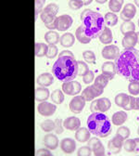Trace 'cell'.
<instances>
[{"mask_svg": "<svg viewBox=\"0 0 139 156\" xmlns=\"http://www.w3.org/2000/svg\"><path fill=\"white\" fill-rule=\"evenodd\" d=\"M117 73L127 80L139 81V51L135 48L125 49L116 62Z\"/></svg>", "mask_w": 139, "mask_h": 156, "instance_id": "6da1fadb", "label": "cell"}, {"mask_svg": "<svg viewBox=\"0 0 139 156\" xmlns=\"http://www.w3.org/2000/svg\"><path fill=\"white\" fill-rule=\"evenodd\" d=\"M52 73L59 81H72L78 74V62L71 57L58 58L52 67Z\"/></svg>", "mask_w": 139, "mask_h": 156, "instance_id": "7a4b0ae2", "label": "cell"}, {"mask_svg": "<svg viewBox=\"0 0 139 156\" xmlns=\"http://www.w3.org/2000/svg\"><path fill=\"white\" fill-rule=\"evenodd\" d=\"M81 20L83 23L82 26L87 36L91 39L98 37L106 27L104 17L100 13L91 9H85L81 14Z\"/></svg>", "mask_w": 139, "mask_h": 156, "instance_id": "3957f363", "label": "cell"}, {"mask_svg": "<svg viewBox=\"0 0 139 156\" xmlns=\"http://www.w3.org/2000/svg\"><path fill=\"white\" fill-rule=\"evenodd\" d=\"M87 127L91 134L98 138H106L111 133V123L103 112H92L87 119Z\"/></svg>", "mask_w": 139, "mask_h": 156, "instance_id": "277c9868", "label": "cell"}, {"mask_svg": "<svg viewBox=\"0 0 139 156\" xmlns=\"http://www.w3.org/2000/svg\"><path fill=\"white\" fill-rule=\"evenodd\" d=\"M57 12H58V7L54 3L47 5L43 9V11L40 14V17H41L42 22L45 23V25L49 24L55 21V20L57 19Z\"/></svg>", "mask_w": 139, "mask_h": 156, "instance_id": "5b68a950", "label": "cell"}, {"mask_svg": "<svg viewBox=\"0 0 139 156\" xmlns=\"http://www.w3.org/2000/svg\"><path fill=\"white\" fill-rule=\"evenodd\" d=\"M104 89L98 87L95 85L87 87L85 89H84L82 93V97L85 100V101H91L95 98H97L103 93Z\"/></svg>", "mask_w": 139, "mask_h": 156, "instance_id": "8992f818", "label": "cell"}, {"mask_svg": "<svg viewBox=\"0 0 139 156\" xmlns=\"http://www.w3.org/2000/svg\"><path fill=\"white\" fill-rule=\"evenodd\" d=\"M73 20L70 15H61L59 17H57L56 20V25H57V30L59 32L67 31L68 29L71 28L72 25Z\"/></svg>", "mask_w": 139, "mask_h": 156, "instance_id": "52a82bcc", "label": "cell"}, {"mask_svg": "<svg viewBox=\"0 0 139 156\" xmlns=\"http://www.w3.org/2000/svg\"><path fill=\"white\" fill-rule=\"evenodd\" d=\"M102 57L107 60H117L120 56V49L117 46L109 45L102 49Z\"/></svg>", "mask_w": 139, "mask_h": 156, "instance_id": "ba28073f", "label": "cell"}, {"mask_svg": "<svg viewBox=\"0 0 139 156\" xmlns=\"http://www.w3.org/2000/svg\"><path fill=\"white\" fill-rule=\"evenodd\" d=\"M85 106V100L82 96H76L70 102V110L74 113H80Z\"/></svg>", "mask_w": 139, "mask_h": 156, "instance_id": "9c48e42d", "label": "cell"}, {"mask_svg": "<svg viewBox=\"0 0 139 156\" xmlns=\"http://www.w3.org/2000/svg\"><path fill=\"white\" fill-rule=\"evenodd\" d=\"M88 146L91 148L94 155L96 156H101L105 154V148L101 141L97 138H92L88 141Z\"/></svg>", "mask_w": 139, "mask_h": 156, "instance_id": "30bf717a", "label": "cell"}, {"mask_svg": "<svg viewBox=\"0 0 139 156\" xmlns=\"http://www.w3.org/2000/svg\"><path fill=\"white\" fill-rule=\"evenodd\" d=\"M57 110V107L55 104L49 103L47 101H43L40 102L37 106V111L43 116H51L55 113Z\"/></svg>", "mask_w": 139, "mask_h": 156, "instance_id": "8fae6325", "label": "cell"}, {"mask_svg": "<svg viewBox=\"0 0 139 156\" xmlns=\"http://www.w3.org/2000/svg\"><path fill=\"white\" fill-rule=\"evenodd\" d=\"M123 142H124V140L123 138H121L120 136L116 135L111 140H109V142L108 144L109 151L110 152H112L113 154H118L123 148Z\"/></svg>", "mask_w": 139, "mask_h": 156, "instance_id": "7c38bea8", "label": "cell"}, {"mask_svg": "<svg viewBox=\"0 0 139 156\" xmlns=\"http://www.w3.org/2000/svg\"><path fill=\"white\" fill-rule=\"evenodd\" d=\"M136 44H137V34L135 32L126 34L122 41V45L125 49L134 48Z\"/></svg>", "mask_w": 139, "mask_h": 156, "instance_id": "4fadbf2b", "label": "cell"}, {"mask_svg": "<svg viewBox=\"0 0 139 156\" xmlns=\"http://www.w3.org/2000/svg\"><path fill=\"white\" fill-rule=\"evenodd\" d=\"M136 13V9L134 4L128 3L124 6L123 10L121 12V19H123V22H129L134 17Z\"/></svg>", "mask_w": 139, "mask_h": 156, "instance_id": "5bb4252c", "label": "cell"}, {"mask_svg": "<svg viewBox=\"0 0 139 156\" xmlns=\"http://www.w3.org/2000/svg\"><path fill=\"white\" fill-rule=\"evenodd\" d=\"M101 71H102L103 74L109 77V79L111 80V79H113V77L115 76V74L117 73L116 64L112 62H106L103 63V65L101 67Z\"/></svg>", "mask_w": 139, "mask_h": 156, "instance_id": "9a60e30c", "label": "cell"}, {"mask_svg": "<svg viewBox=\"0 0 139 156\" xmlns=\"http://www.w3.org/2000/svg\"><path fill=\"white\" fill-rule=\"evenodd\" d=\"M81 126V121L78 117L75 116H71V117H68L67 119H65V121H63V126L68 129V130H77L78 128H80Z\"/></svg>", "mask_w": 139, "mask_h": 156, "instance_id": "2e32d148", "label": "cell"}, {"mask_svg": "<svg viewBox=\"0 0 139 156\" xmlns=\"http://www.w3.org/2000/svg\"><path fill=\"white\" fill-rule=\"evenodd\" d=\"M53 82H54V77L49 73H44L40 74L36 79V83L38 84V86L44 87L51 86Z\"/></svg>", "mask_w": 139, "mask_h": 156, "instance_id": "e0dca14e", "label": "cell"}, {"mask_svg": "<svg viewBox=\"0 0 139 156\" xmlns=\"http://www.w3.org/2000/svg\"><path fill=\"white\" fill-rule=\"evenodd\" d=\"M61 148L62 151L65 153H68V154L72 153L76 149L75 140H73L72 139H70V138L63 139L61 142Z\"/></svg>", "mask_w": 139, "mask_h": 156, "instance_id": "ac0fdd59", "label": "cell"}, {"mask_svg": "<svg viewBox=\"0 0 139 156\" xmlns=\"http://www.w3.org/2000/svg\"><path fill=\"white\" fill-rule=\"evenodd\" d=\"M90 135L91 132L89 131L88 128L85 127H80L76 130L75 133V139L76 140H78L79 142H82L85 143L86 141H88L90 140Z\"/></svg>", "mask_w": 139, "mask_h": 156, "instance_id": "d6986e66", "label": "cell"}, {"mask_svg": "<svg viewBox=\"0 0 139 156\" xmlns=\"http://www.w3.org/2000/svg\"><path fill=\"white\" fill-rule=\"evenodd\" d=\"M44 144L47 149L54 151L58 146V139L54 134H47L44 138Z\"/></svg>", "mask_w": 139, "mask_h": 156, "instance_id": "ffe728a7", "label": "cell"}, {"mask_svg": "<svg viewBox=\"0 0 139 156\" xmlns=\"http://www.w3.org/2000/svg\"><path fill=\"white\" fill-rule=\"evenodd\" d=\"M49 90L47 87H39L35 89L34 92V97H35V101L39 102H43L46 101L48 98H49Z\"/></svg>", "mask_w": 139, "mask_h": 156, "instance_id": "44dd1931", "label": "cell"}, {"mask_svg": "<svg viewBox=\"0 0 139 156\" xmlns=\"http://www.w3.org/2000/svg\"><path fill=\"white\" fill-rule=\"evenodd\" d=\"M75 37L77 38V40L82 44H88L92 40L90 37L87 36L83 26H80L79 28H77V30L75 32Z\"/></svg>", "mask_w": 139, "mask_h": 156, "instance_id": "7402d4cb", "label": "cell"}, {"mask_svg": "<svg viewBox=\"0 0 139 156\" xmlns=\"http://www.w3.org/2000/svg\"><path fill=\"white\" fill-rule=\"evenodd\" d=\"M75 42V37L71 33H66L64 34L61 37V40H59V43L64 48H71L74 45Z\"/></svg>", "mask_w": 139, "mask_h": 156, "instance_id": "603a6c76", "label": "cell"}, {"mask_svg": "<svg viewBox=\"0 0 139 156\" xmlns=\"http://www.w3.org/2000/svg\"><path fill=\"white\" fill-rule=\"evenodd\" d=\"M127 120V114L123 111H119L112 115L111 122L115 126H122Z\"/></svg>", "mask_w": 139, "mask_h": 156, "instance_id": "cb8c5ba5", "label": "cell"}, {"mask_svg": "<svg viewBox=\"0 0 139 156\" xmlns=\"http://www.w3.org/2000/svg\"><path fill=\"white\" fill-rule=\"evenodd\" d=\"M98 37H99V40H100V42L102 44L109 45L112 42V39H113L112 32L109 27H105V29L101 32V34H99Z\"/></svg>", "mask_w": 139, "mask_h": 156, "instance_id": "d4e9b609", "label": "cell"}, {"mask_svg": "<svg viewBox=\"0 0 139 156\" xmlns=\"http://www.w3.org/2000/svg\"><path fill=\"white\" fill-rule=\"evenodd\" d=\"M129 100H130V96L129 95H127L125 93H120V94H118L115 97V103L119 107L124 108L128 104Z\"/></svg>", "mask_w": 139, "mask_h": 156, "instance_id": "484cf974", "label": "cell"}, {"mask_svg": "<svg viewBox=\"0 0 139 156\" xmlns=\"http://www.w3.org/2000/svg\"><path fill=\"white\" fill-rule=\"evenodd\" d=\"M45 40L49 45H56L59 42V40H61V37H59V34L57 32L49 31V32L46 33V34H45Z\"/></svg>", "mask_w": 139, "mask_h": 156, "instance_id": "4316f807", "label": "cell"}, {"mask_svg": "<svg viewBox=\"0 0 139 156\" xmlns=\"http://www.w3.org/2000/svg\"><path fill=\"white\" fill-rule=\"evenodd\" d=\"M48 51V46L44 43H36L34 47V53L36 57H45Z\"/></svg>", "mask_w": 139, "mask_h": 156, "instance_id": "83f0119b", "label": "cell"}, {"mask_svg": "<svg viewBox=\"0 0 139 156\" xmlns=\"http://www.w3.org/2000/svg\"><path fill=\"white\" fill-rule=\"evenodd\" d=\"M97 107L100 112H105L111 107V102L107 98H102V99L97 100Z\"/></svg>", "mask_w": 139, "mask_h": 156, "instance_id": "f1b7e54d", "label": "cell"}, {"mask_svg": "<svg viewBox=\"0 0 139 156\" xmlns=\"http://www.w3.org/2000/svg\"><path fill=\"white\" fill-rule=\"evenodd\" d=\"M109 77H108L107 75L105 74H100V75H98L96 79H95V86L98 87H100L102 89H104L108 84H109Z\"/></svg>", "mask_w": 139, "mask_h": 156, "instance_id": "f546056e", "label": "cell"}, {"mask_svg": "<svg viewBox=\"0 0 139 156\" xmlns=\"http://www.w3.org/2000/svg\"><path fill=\"white\" fill-rule=\"evenodd\" d=\"M51 101L56 104H61L64 101V94L59 89L54 90L51 93Z\"/></svg>", "mask_w": 139, "mask_h": 156, "instance_id": "4dcf8cb0", "label": "cell"}, {"mask_svg": "<svg viewBox=\"0 0 139 156\" xmlns=\"http://www.w3.org/2000/svg\"><path fill=\"white\" fill-rule=\"evenodd\" d=\"M118 16L115 13L112 12H109L105 15L104 17V21H105V24L107 26H114L117 24L118 23Z\"/></svg>", "mask_w": 139, "mask_h": 156, "instance_id": "1f68e13d", "label": "cell"}, {"mask_svg": "<svg viewBox=\"0 0 139 156\" xmlns=\"http://www.w3.org/2000/svg\"><path fill=\"white\" fill-rule=\"evenodd\" d=\"M135 31V25L132 21L129 22H123L121 25V32L125 35L128 33H132Z\"/></svg>", "mask_w": 139, "mask_h": 156, "instance_id": "d6a6232c", "label": "cell"}, {"mask_svg": "<svg viewBox=\"0 0 139 156\" xmlns=\"http://www.w3.org/2000/svg\"><path fill=\"white\" fill-rule=\"evenodd\" d=\"M123 4V0H110L109 2V8L112 13L120 11Z\"/></svg>", "mask_w": 139, "mask_h": 156, "instance_id": "836d02e7", "label": "cell"}, {"mask_svg": "<svg viewBox=\"0 0 139 156\" xmlns=\"http://www.w3.org/2000/svg\"><path fill=\"white\" fill-rule=\"evenodd\" d=\"M41 128L45 131V132H51L53 130H55L56 128V124L55 121L52 120H46L43 123H41L40 125Z\"/></svg>", "mask_w": 139, "mask_h": 156, "instance_id": "e575fe53", "label": "cell"}, {"mask_svg": "<svg viewBox=\"0 0 139 156\" xmlns=\"http://www.w3.org/2000/svg\"><path fill=\"white\" fill-rule=\"evenodd\" d=\"M45 3H46L45 0H35L34 1V9H35L34 17H35V20L37 19L39 13H41L43 11V7H44Z\"/></svg>", "mask_w": 139, "mask_h": 156, "instance_id": "d590c367", "label": "cell"}, {"mask_svg": "<svg viewBox=\"0 0 139 156\" xmlns=\"http://www.w3.org/2000/svg\"><path fill=\"white\" fill-rule=\"evenodd\" d=\"M77 62H78V74H80L81 76L85 75L89 71V68H88L87 64L85 62H82V61H79Z\"/></svg>", "mask_w": 139, "mask_h": 156, "instance_id": "8d00e7d4", "label": "cell"}, {"mask_svg": "<svg viewBox=\"0 0 139 156\" xmlns=\"http://www.w3.org/2000/svg\"><path fill=\"white\" fill-rule=\"evenodd\" d=\"M83 57L85 58V61L87 62L88 63H95V62H96V55L91 50L84 51L83 52Z\"/></svg>", "mask_w": 139, "mask_h": 156, "instance_id": "74e56055", "label": "cell"}, {"mask_svg": "<svg viewBox=\"0 0 139 156\" xmlns=\"http://www.w3.org/2000/svg\"><path fill=\"white\" fill-rule=\"evenodd\" d=\"M129 93L131 95H138L139 94V81H131L128 87Z\"/></svg>", "mask_w": 139, "mask_h": 156, "instance_id": "f35d334b", "label": "cell"}, {"mask_svg": "<svg viewBox=\"0 0 139 156\" xmlns=\"http://www.w3.org/2000/svg\"><path fill=\"white\" fill-rule=\"evenodd\" d=\"M116 135L120 136L121 138H123V140H127L129 138V136H130V130L126 126H121L120 128L117 130V134Z\"/></svg>", "mask_w": 139, "mask_h": 156, "instance_id": "ab89813d", "label": "cell"}, {"mask_svg": "<svg viewBox=\"0 0 139 156\" xmlns=\"http://www.w3.org/2000/svg\"><path fill=\"white\" fill-rule=\"evenodd\" d=\"M62 90L65 94L70 95V96H73V85H72V81L70 82H64L62 85Z\"/></svg>", "mask_w": 139, "mask_h": 156, "instance_id": "60d3db41", "label": "cell"}, {"mask_svg": "<svg viewBox=\"0 0 139 156\" xmlns=\"http://www.w3.org/2000/svg\"><path fill=\"white\" fill-rule=\"evenodd\" d=\"M123 147L124 148V150L128 152H132V151H134V149H135V142H134V140H125L123 142Z\"/></svg>", "mask_w": 139, "mask_h": 156, "instance_id": "b9f144b4", "label": "cell"}, {"mask_svg": "<svg viewBox=\"0 0 139 156\" xmlns=\"http://www.w3.org/2000/svg\"><path fill=\"white\" fill-rule=\"evenodd\" d=\"M83 6H84L83 0H71V1H69V7L73 10L80 9Z\"/></svg>", "mask_w": 139, "mask_h": 156, "instance_id": "7bdbcfd3", "label": "cell"}, {"mask_svg": "<svg viewBox=\"0 0 139 156\" xmlns=\"http://www.w3.org/2000/svg\"><path fill=\"white\" fill-rule=\"evenodd\" d=\"M92 150L89 146H84L78 150L77 155L79 156H90L92 154Z\"/></svg>", "mask_w": 139, "mask_h": 156, "instance_id": "ee69618b", "label": "cell"}, {"mask_svg": "<svg viewBox=\"0 0 139 156\" xmlns=\"http://www.w3.org/2000/svg\"><path fill=\"white\" fill-rule=\"evenodd\" d=\"M57 51H58V48L55 45H49L48 46V51H47V57L48 58H54L57 55Z\"/></svg>", "mask_w": 139, "mask_h": 156, "instance_id": "f6af8a7d", "label": "cell"}, {"mask_svg": "<svg viewBox=\"0 0 139 156\" xmlns=\"http://www.w3.org/2000/svg\"><path fill=\"white\" fill-rule=\"evenodd\" d=\"M94 78H95V76H94V73H93L92 71H88V73H87L85 75H84V76H83V81H84V83H85V84L88 85V84H90V83H92V82H93Z\"/></svg>", "mask_w": 139, "mask_h": 156, "instance_id": "bcb514c9", "label": "cell"}, {"mask_svg": "<svg viewBox=\"0 0 139 156\" xmlns=\"http://www.w3.org/2000/svg\"><path fill=\"white\" fill-rule=\"evenodd\" d=\"M55 124H56V128H55V131L57 134H61L63 132V121L61 119H56L55 120Z\"/></svg>", "mask_w": 139, "mask_h": 156, "instance_id": "7dc6e473", "label": "cell"}, {"mask_svg": "<svg viewBox=\"0 0 139 156\" xmlns=\"http://www.w3.org/2000/svg\"><path fill=\"white\" fill-rule=\"evenodd\" d=\"M125 111H131V110H135V98L133 97V95L130 96V100L126 107L123 108Z\"/></svg>", "mask_w": 139, "mask_h": 156, "instance_id": "c3c4849f", "label": "cell"}, {"mask_svg": "<svg viewBox=\"0 0 139 156\" xmlns=\"http://www.w3.org/2000/svg\"><path fill=\"white\" fill-rule=\"evenodd\" d=\"M36 156H51L52 153L50 152L49 150L47 149H39L36 152H35Z\"/></svg>", "mask_w": 139, "mask_h": 156, "instance_id": "681fc988", "label": "cell"}, {"mask_svg": "<svg viewBox=\"0 0 139 156\" xmlns=\"http://www.w3.org/2000/svg\"><path fill=\"white\" fill-rule=\"evenodd\" d=\"M72 85H73V96L77 95L78 93H80L82 90V86L81 84L77 82V81H72Z\"/></svg>", "mask_w": 139, "mask_h": 156, "instance_id": "f907efd6", "label": "cell"}, {"mask_svg": "<svg viewBox=\"0 0 139 156\" xmlns=\"http://www.w3.org/2000/svg\"><path fill=\"white\" fill-rule=\"evenodd\" d=\"M61 57H71V58H74V55L72 52H71L70 50H64L62 52L59 53V56L58 58H61Z\"/></svg>", "mask_w": 139, "mask_h": 156, "instance_id": "816d5d0a", "label": "cell"}, {"mask_svg": "<svg viewBox=\"0 0 139 156\" xmlns=\"http://www.w3.org/2000/svg\"><path fill=\"white\" fill-rule=\"evenodd\" d=\"M90 110H91L92 112H99L98 107H97V100L92 101V103L90 105Z\"/></svg>", "mask_w": 139, "mask_h": 156, "instance_id": "f5cc1de1", "label": "cell"}, {"mask_svg": "<svg viewBox=\"0 0 139 156\" xmlns=\"http://www.w3.org/2000/svg\"><path fill=\"white\" fill-rule=\"evenodd\" d=\"M57 20V19H56ZM56 20L53 22V23H49V24H46V27L47 28V29H49V30H54V29H57V25H56Z\"/></svg>", "mask_w": 139, "mask_h": 156, "instance_id": "db71d44e", "label": "cell"}, {"mask_svg": "<svg viewBox=\"0 0 139 156\" xmlns=\"http://www.w3.org/2000/svg\"><path fill=\"white\" fill-rule=\"evenodd\" d=\"M134 142H135V149H134V152H139V138L134 139Z\"/></svg>", "mask_w": 139, "mask_h": 156, "instance_id": "11a10c76", "label": "cell"}, {"mask_svg": "<svg viewBox=\"0 0 139 156\" xmlns=\"http://www.w3.org/2000/svg\"><path fill=\"white\" fill-rule=\"evenodd\" d=\"M135 110H139V98H135Z\"/></svg>", "mask_w": 139, "mask_h": 156, "instance_id": "9f6ffc18", "label": "cell"}, {"mask_svg": "<svg viewBox=\"0 0 139 156\" xmlns=\"http://www.w3.org/2000/svg\"><path fill=\"white\" fill-rule=\"evenodd\" d=\"M84 2V5H89V4H91L92 3V0H88V1H83Z\"/></svg>", "mask_w": 139, "mask_h": 156, "instance_id": "6f0895ef", "label": "cell"}, {"mask_svg": "<svg viewBox=\"0 0 139 156\" xmlns=\"http://www.w3.org/2000/svg\"><path fill=\"white\" fill-rule=\"evenodd\" d=\"M96 2L99 3V4H103V3H106L107 1H106V0H103V1H101V0H96Z\"/></svg>", "mask_w": 139, "mask_h": 156, "instance_id": "680465c9", "label": "cell"}, {"mask_svg": "<svg viewBox=\"0 0 139 156\" xmlns=\"http://www.w3.org/2000/svg\"><path fill=\"white\" fill-rule=\"evenodd\" d=\"M134 4H136L137 7H139V0H135V1H134Z\"/></svg>", "mask_w": 139, "mask_h": 156, "instance_id": "91938a15", "label": "cell"}, {"mask_svg": "<svg viewBox=\"0 0 139 156\" xmlns=\"http://www.w3.org/2000/svg\"><path fill=\"white\" fill-rule=\"evenodd\" d=\"M136 34H137V43L139 44V32L136 33Z\"/></svg>", "mask_w": 139, "mask_h": 156, "instance_id": "94428289", "label": "cell"}, {"mask_svg": "<svg viewBox=\"0 0 139 156\" xmlns=\"http://www.w3.org/2000/svg\"><path fill=\"white\" fill-rule=\"evenodd\" d=\"M137 134L139 135V126H138V129H137Z\"/></svg>", "mask_w": 139, "mask_h": 156, "instance_id": "6125c7cd", "label": "cell"}, {"mask_svg": "<svg viewBox=\"0 0 139 156\" xmlns=\"http://www.w3.org/2000/svg\"><path fill=\"white\" fill-rule=\"evenodd\" d=\"M138 25H139V20H138Z\"/></svg>", "mask_w": 139, "mask_h": 156, "instance_id": "be15d7a7", "label": "cell"}]
</instances>
